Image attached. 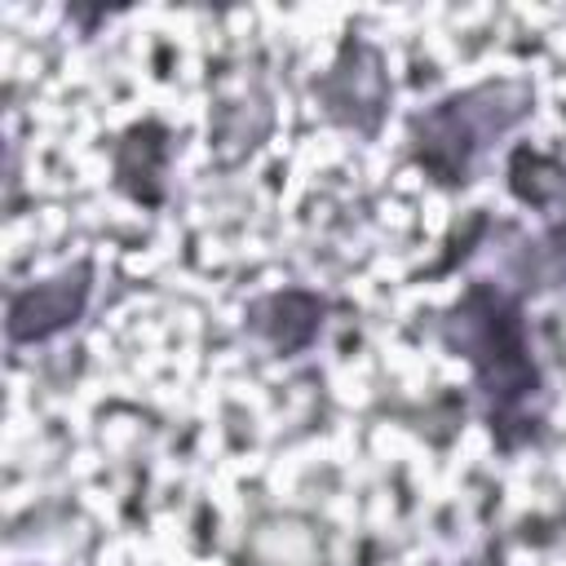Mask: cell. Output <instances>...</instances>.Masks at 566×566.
Here are the masks:
<instances>
[{
  "mask_svg": "<svg viewBox=\"0 0 566 566\" xmlns=\"http://www.w3.org/2000/svg\"><path fill=\"white\" fill-rule=\"evenodd\" d=\"M93 296V261L80 256L71 265H62L57 274L13 287L9 292V310H4V336L9 345H44L53 336H62L66 327H75L88 310Z\"/></svg>",
  "mask_w": 566,
  "mask_h": 566,
  "instance_id": "obj_4",
  "label": "cell"
},
{
  "mask_svg": "<svg viewBox=\"0 0 566 566\" xmlns=\"http://www.w3.org/2000/svg\"><path fill=\"white\" fill-rule=\"evenodd\" d=\"M442 345L473 367L491 438L500 451H517L544 424V371L531 354V327L522 296L509 283L473 279L442 314Z\"/></svg>",
  "mask_w": 566,
  "mask_h": 566,
  "instance_id": "obj_1",
  "label": "cell"
},
{
  "mask_svg": "<svg viewBox=\"0 0 566 566\" xmlns=\"http://www.w3.org/2000/svg\"><path fill=\"white\" fill-rule=\"evenodd\" d=\"M504 181L517 203L535 208L544 226L566 217V164L553 155H539L531 146H513L504 159Z\"/></svg>",
  "mask_w": 566,
  "mask_h": 566,
  "instance_id": "obj_7",
  "label": "cell"
},
{
  "mask_svg": "<svg viewBox=\"0 0 566 566\" xmlns=\"http://www.w3.org/2000/svg\"><path fill=\"white\" fill-rule=\"evenodd\" d=\"M168 128L159 119H142L133 124L119 142H115V186L146 208H159L168 195Z\"/></svg>",
  "mask_w": 566,
  "mask_h": 566,
  "instance_id": "obj_6",
  "label": "cell"
},
{
  "mask_svg": "<svg viewBox=\"0 0 566 566\" xmlns=\"http://www.w3.org/2000/svg\"><path fill=\"white\" fill-rule=\"evenodd\" d=\"M314 97H318L323 115L336 128H349V133L371 142L380 133L389 97H394V84H389V71H385V53L363 35H345L336 57H332V66L314 80Z\"/></svg>",
  "mask_w": 566,
  "mask_h": 566,
  "instance_id": "obj_3",
  "label": "cell"
},
{
  "mask_svg": "<svg viewBox=\"0 0 566 566\" xmlns=\"http://www.w3.org/2000/svg\"><path fill=\"white\" fill-rule=\"evenodd\" d=\"M323 314L327 301L318 292L305 287H283V292H265L243 310V327L265 340L274 354H301L318 340L323 332Z\"/></svg>",
  "mask_w": 566,
  "mask_h": 566,
  "instance_id": "obj_5",
  "label": "cell"
},
{
  "mask_svg": "<svg viewBox=\"0 0 566 566\" xmlns=\"http://www.w3.org/2000/svg\"><path fill=\"white\" fill-rule=\"evenodd\" d=\"M531 111H535V88L531 80H517V75H500V80H482L460 93H447L420 115H411L407 124L411 159L442 190H460L473 181L482 155L522 119H531Z\"/></svg>",
  "mask_w": 566,
  "mask_h": 566,
  "instance_id": "obj_2",
  "label": "cell"
},
{
  "mask_svg": "<svg viewBox=\"0 0 566 566\" xmlns=\"http://www.w3.org/2000/svg\"><path fill=\"white\" fill-rule=\"evenodd\" d=\"M274 115H270V102L265 97H252V102H221L217 115H212V128H208V150L221 168H234L239 159H248L261 137L270 133Z\"/></svg>",
  "mask_w": 566,
  "mask_h": 566,
  "instance_id": "obj_8",
  "label": "cell"
},
{
  "mask_svg": "<svg viewBox=\"0 0 566 566\" xmlns=\"http://www.w3.org/2000/svg\"><path fill=\"white\" fill-rule=\"evenodd\" d=\"M464 566H504L495 553H486V557H478V562H464Z\"/></svg>",
  "mask_w": 566,
  "mask_h": 566,
  "instance_id": "obj_10",
  "label": "cell"
},
{
  "mask_svg": "<svg viewBox=\"0 0 566 566\" xmlns=\"http://www.w3.org/2000/svg\"><path fill=\"white\" fill-rule=\"evenodd\" d=\"M509 274H513V292L517 296H535V292H553L566 283V217L544 226L539 239L522 243V252L509 261Z\"/></svg>",
  "mask_w": 566,
  "mask_h": 566,
  "instance_id": "obj_9",
  "label": "cell"
}]
</instances>
